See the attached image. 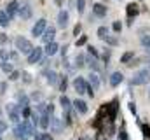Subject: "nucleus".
Masks as SVG:
<instances>
[{"label": "nucleus", "instance_id": "1", "mask_svg": "<svg viewBox=\"0 0 150 140\" xmlns=\"http://www.w3.org/2000/svg\"><path fill=\"white\" fill-rule=\"evenodd\" d=\"M149 82H150V70L149 69H143V70H140V72H136L134 77H133V81H131L133 86H145Z\"/></svg>", "mask_w": 150, "mask_h": 140}, {"label": "nucleus", "instance_id": "2", "mask_svg": "<svg viewBox=\"0 0 150 140\" xmlns=\"http://www.w3.org/2000/svg\"><path fill=\"white\" fill-rule=\"evenodd\" d=\"M16 49L19 51V53H23V54H28L32 49H33V46H32V42L28 40V39H25V37H16Z\"/></svg>", "mask_w": 150, "mask_h": 140}, {"label": "nucleus", "instance_id": "3", "mask_svg": "<svg viewBox=\"0 0 150 140\" xmlns=\"http://www.w3.org/2000/svg\"><path fill=\"white\" fill-rule=\"evenodd\" d=\"M18 14H19V18L21 19H32V16H33V7L28 4V2H25V4H19V9H18Z\"/></svg>", "mask_w": 150, "mask_h": 140}, {"label": "nucleus", "instance_id": "4", "mask_svg": "<svg viewBox=\"0 0 150 140\" xmlns=\"http://www.w3.org/2000/svg\"><path fill=\"white\" fill-rule=\"evenodd\" d=\"M42 54H44V51H42V47H33L26 56H28V63L30 65H37V63H40L42 61Z\"/></svg>", "mask_w": 150, "mask_h": 140}, {"label": "nucleus", "instance_id": "5", "mask_svg": "<svg viewBox=\"0 0 150 140\" xmlns=\"http://www.w3.org/2000/svg\"><path fill=\"white\" fill-rule=\"evenodd\" d=\"M5 109H7V116H9V119H11L14 124H18V123H19V116H21V114H19L21 109L18 107V104H9Z\"/></svg>", "mask_w": 150, "mask_h": 140}, {"label": "nucleus", "instance_id": "6", "mask_svg": "<svg viewBox=\"0 0 150 140\" xmlns=\"http://www.w3.org/2000/svg\"><path fill=\"white\" fill-rule=\"evenodd\" d=\"M87 81L84 79V77H75L74 79V89L82 96V95H86V91H87Z\"/></svg>", "mask_w": 150, "mask_h": 140}, {"label": "nucleus", "instance_id": "7", "mask_svg": "<svg viewBox=\"0 0 150 140\" xmlns=\"http://www.w3.org/2000/svg\"><path fill=\"white\" fill-rule=\"evenodd\" d=\"M45 26H47V21H45V18H40L37 23L33 25V28H32V37H40V35L44 34Z\"/></svg>", "mask_w": 150, "mask_h": 140}, {"label": "nucleus", "instance_id": "8", "mask_svg": "<svg viewBox=\"0 0 150 140\" xmlns=\"http://www.w3.org/2000/svg\"><path fill=\"white\" fill-rule=\"evenodd\" d=\"M42 37V40L47 44V42H52L54 39H56V28L54 26H45V30H44V34L40 35Z\"/></svg>", "mask_w": 150, "mask_h": 140}, {"label": "nucleus", "instance_id": "9", "mask_svg": "<svg viewBox=\"0 0 150 140\" xmlns=\"http://www.w3.org/2000/svg\"><path fill=\"white\" fill-rule=\"evenodd\" d=\"M49 128L52 130V133H61L63 131V123H61V119H58V117H54V116H51V123H49Z\"/></svg>", "mask_w": 150, "mask_h": 140}, {"label": "nucleus", "instance_id": "10", "mask_svg": "<svg viewBox=\"0 0 150 140\" xmlns=\"http://www.w3.org/2000/svg\"><path fill=\"white\" fill-rule=\"evenodd\" d=\"M42 75H45V79H47V82H49L51 86H58V82H59V75H58V72H54V70H47V72H44Z\"/></svg>", "mask_w": 150, "mask_h": 140}, {"label": "nucleus", "instance_id": "11", "mask_svg": "<svg viewBox=\"0 0 150 140\" xmlns=\"http://www.w3.org/2000/svg\"><path fill=\"white\" fill-rule=\"evenodd\" d=\"M18 9H19V2L12 0V2H9V4H7V7H5V12H7V16L12 19V18L18 14Z\"/></svg>", "mask_w": 150, "mask_h": 140}, {"label": "nucleus", "instance_id": "12", "mask_svg": "<svg viewBox=\"0 0 150 140\" xmlns=\"http://www.w3.org/2000/svg\"><path fill=\"white\" fill-rule=\"evenodd\" d=\"M93 16H94V18H100V19L105 18V16H107V7H105L103 4H94V5H93Z\"/></svg>", "mask_w": 150, "mask_h": 140}, {"label": "nucleus", "instance_id": "13", "mask_svg": "<svg viewBox=\"0 0 150 140\" xmlns=\"http://www.w3.org/2000/svg\"><path fill=\"white\" fill-rule=\"evenodd\" d=\"M68 21H70L68 11H59V14H58V26H59V28H67Z\"/></svg>", "mask_w": 150, "mask_h": 140}, {"label": "nucleus", "instance_id": "14", "mask_svg": "<svg viewBox=\"0 0 150 140\" xmlns=\"http://www.w3.org/2000/svg\"><path fill=\"white\" fill-rule=\"evenodd\" d=\"M72 105L75 107V110H77L79 114H87V110H89V109H87V104H86L82 98H77V100H74V102H72Z\"/></svg>", "mask_w": 150, "mask_h": 140}, {"label": "nucleus", "instance_id": "15", "mask_svg": "<svg viewBox=\"0 0 150 140\" xmlns=\"http://www.w3.org/2000/svg\"><path fill=\"white\" fill-rule=\"evenodd\" d=\"M122 81H124V75H122L120 72H113V74H110L108 82H110V86H112V88H117Z\"/></svg>", "mask_w": 150, "mask_h": 140}, {"label": "nucleus", "instance_id": "16", "mask_svg": "<svg viewBox=\"0 0 150 140\" xmlns=\"http://www.w3.org/2000/svg\"><path fill=\"white\" fill-rule=\"evenodd\" d=\"M58 51H59V44H58L56 40L47 42V46H45V54H47V56H54Z\"/></svg>", "mask_w": 150, "mask_h": 140}, {"label": "nucleus", "instance_id": "17", "mask_svg": "<svg viewBox=\"0 0 150 140\" xmlns=\"http://www.w3.org/2000/svg\"><path fill=\"white\" fill-rule=\"evenodd\" d=\"M21 126H23V131H25V137H32V135L35 133V130H33L35 126H33V124H32V123H30L28 119H25V121L21 123Z\"/></svg>", "mask_w": 150, "mask_h": 140}, {"label": "nucleus", "instance_id": "18", "mask_svg": "<svg viewBox=\"0 0 150 140\" xmlns=\"http://www.w3.org/2000/svg\"><path fill=\"white\" fill-rule=\"evenodd\" d=\"M49 123H51V116H49V114H40V116H38V124L37 126H40L42 130H47V128H49Z\"/></svg>", "mask_w": 150, "mask_h": 140}, {"label": "nucleus", "instance_id": "19", "mask_svg": "<svg viewBox=\"0 0 150 140\" xmlns=\"http://www.w3.org/2000/svg\"><path fill=\"white\" fill-rule=\"evenodd\" d=\"M138 12H140L138 4H127V9H126L127 18H136V16H138Z\"/></svg>", "mask_w": 150, "mask_h": 140}, {"label": "nucleus", "instance_id": "20", "mask_svg": "<svg viewBox=\"0 0 150 140\" xmlns=\"http://www.w3.org/2000/svg\"><path fill=\"white\" fill-rule=\"evenodd\" d=\"M87 84H89L91 88H94V91H96V89L100 88V75H98V74H94V72H93V74H89V82H87Z\"/></svg>", "mask_w": 150, "mask_h": 140}, {"label": "nucleus", "instance_id": "21", "mask_svg": "<svg viewBox=\"0 0 150 140\" xmlns=\"http://www.w3.org/2000/svg\"><path fill=\"white\" fill-rule=\"evenodd\" d=\"M28 105H30V98L23 93H18V107L23 109V107H28Z\"/></svg>", "mask_w": 150, "mask_h": 140}, {"label": "nucleus", "instance_id": "22", "mask_svg": "<svg viewBox=\"0 0 150 140\" xmlns=\"http://www.w3.org/2000/svg\"><path fill=\"white\" fill-rule=\"evenodd\" d=\"M59 104H61V107H63V110H70V109H72V100H70L67 95H61Z\"/></svg>", "mask_w": 150, "mask_h": 140}, {"label": "nucleus", "instance_id": "23", "mask_svg": "<svg viewBox=\"0 0 150 140\" xmlns=\"http://www.w3.org/2000/svg\"><path fill=\"white\" fill-rule=\"evenodd\" d=\"M9 23H11V18L7 16V12H5V11H0V26L7 28V26H9Z\"/></svg>", "mask_w": 150, "mask_h": 140}, {"label": "nucleus", "instance_id": "24", "mask_svg": "<svg viewBox=\"0 0 150 140\" xmlns=\"http://www.w3.org/2000/svg\"><path fill=\"white\" fill-rule=\"evenodd\" d=\"M75 65H77L79 69H84V67H86V56H84L82 53H79V54L75 56Z\"/></svg>", "mask_w": 150, "mask_h": 140}, {"label": "nucleus", "instance_id": "25", "mask_svg": "<svg viewBox=\"0 0 150 140\" xmlns=\"http://www.w3.org/2000/svg\"><path fill=\"white\" fill-rule=\"evenodd\" d=\"M103 40L107 42V46H112V47H117V46H119V39L113 37V35H107Z\"/></svg>", "mask_w": 150, "mask_h": 140}, {"label": "nucleus", "instance_id": "26", "mask_svg": "<svg viewBox=\"0 0 150 140\" xmlns=\"http://www.w3.org/2000/svg\"><path fill=\"white\" fill-rule=\"evenodd\" d=\"M58 89L61 91V93H65L67 91V88H68V77H59V82H58Z\"/></svg>", "mask_w": 150, "mask_h": 140}, {"label": "nucleus", "instance_id": "27", "mask_svg": "<svg viewBox=\"0 0 150 140\" xmlns=\"http://www.w3.org/2000/svg\"><path fill=\"white\" fill-rule=\"evenodd\" d=\"M134 58V53L133 51H126L122 56H120V63H129V60Z\"/></svg>", "mask_w": 150, "mask_h": 140}, {"label": "nucleus", "instance_id": "28", "mask_svg": "<svg viewBox=\"0 0 150 140\" xmlns=\"http://www.w3.org/2000/svg\"><path fill=\"white\" fill-rule=\"evenodd\" d=\"M14 137H16V139H23V137H25V131H23L21 123H18V124L14 126Z\"/></svg>", "mask_w": 150, "mask_h": 140}, {"label": "nucleus", "instance_id": "29", "mask_svg": "<svg viewBox=\"0 0 150 140\" xmlns=\"http://www.w3.org/2000/svg\"><path fill=\"white\" fill-rule=\"evenodd\" d=\"M0 69L4 70L5 74H11V72L14 70V67H12V63H11V61H2V63H0Z\"/></svg>", "mask_w": 150, "mask_h": 140}, {"label": "nucleus", "instance_id": "30", "mask_svg": "<svg viewBox=\"0 0 150 140\" xmlns=\"http://www.w3.org/2000/svg\"><path fill=\"white\" fill-rule=\"evenodd\" d=\"M19 114L25 117V119H30V116H32V110H30V105L28 107H23L21 110H19Z\"/></svg>", "mask_w": 150, "mask_h": 140}, {"label": "nucleus", "instance_id": "31", "mask_svg": "<svg viewBox=\"0 0 150 140\" xmlns=\"http://www.w3.org/2000/svg\"><path fill=\"white\" fill-rule=\"evenodd\" d=\"M77 11H79V14H84V11H86V0H77Z\"/></svg>", "mask_w": 150, "mask_h": 140}, {"label": "nucleus", "instance_id": "32", "mask_svg": "<svg viewBox=\"0 0 150 140\" xmlns=\"http://www.w3.org/2000/svg\"><path fill=\"white\" fill-rule=\"evenodd\" d=\"M107 35H108V28H107V26H100V28H98V37H100V39H105Z\"/></svg>", "mask_w": 150, "mask_h": 140}, {"label": "nucleus", "instance_id": "33", "mask_svg": "<svg viewBox=\"0 0 150 140\" xmlns=\"http://www.w3.org/2000/svg\"><path fill=\"white\" fill-rule=\"evenodd\" d=\"M87 51H89V54H91L94 60H100V54H98V51H96L93 46H87Z\"/></svg>", "mask_w": 150, "mask_h": 140}, {"label": "nucleus", "instance_id": "34", "mask_svg": "<svg viewBox=\"0 0 150 140\" xmlns=\"http://www.w3.org/2000/svg\"><path fill=\"white\" fill-rule=\"evenodd\" d=\"M142 46H143L145 49H150V35H145V37H142Z\"/></svg>", "mask_w": 150, "mask_h": 140}, {"label": "nucleus", "instance_id": "35", "mask_svg": "<svg viewBox=\"0 0 150 140\" xmlns=\"http://www.w3.org/2000/svg\"><path fill=\"white\" fill-rule=\"evenodd\" d=\"M0 60L2 61H9V51L7 49H2L0 51Z\"/></svg>", "mask_w": 150, "mask_h": 140}, {"label": "nucleus", "instance_id": "36", "mask_svg": "<svg viewBox=\"0 0 150 140\" xmlns=\"http://www.w3.org/2000/svg\"><path fill=\"white\" fill-rule=\"evenodd\" d=\"M9 61H18V51H9Z\"/></svg>", "mask_w": 150, "mask_h": 140}, {"label": "nucleus", "instance_id": "37", "mask_svg": "<svg viewBox=\"0 0 150 140\" xmlns=\"http://www.w3.org/2000/svg\"><path fill=\"white\" fill-rule=\"evenodd\" d=\"M35 139H37V140H52V137H51V135H47V133H40V135H37Z\"/></svg>", "mask_w": 150, "mask_h": 140}, {"label": "nucleus", "instance_id": "38", "mask_svg": "<svg viewBox=\"0 0 150 140\" xmlns=\"http://www.w3.org/2000/svg\"><path fill=\"white\" fill-rule=\"evenodd\" d=\"M86 42H87V37H86V35H82V37H80V39L75 42V46H79V47H80V46H84Z\"/></svg>", "mask_w": 150, "mask_h": 140}, {"label": "nucleus", "instance_id": "39", "mask_svg": "<svg viewBox=\"0 0 150 140\" xmlns=\"http://www.w3.org/2000/svg\"><path fill=\"white\" fill-rule=\"evenodd\" d=\"M112 28H113V32H117V34H119V32H120V28H122L120 21H115V23L112 25Z\"/></svg>", "mask_w": 150, "mask_h": 140}, {"label": "nucleus", "instance_id": "40", "mask_svg": "<svg viewBox=\"0 0 150 140\" xmlns=\"http://www.w3.org/2000/svg\"><path fill=\"white\" fill-rule=\"evenodd\" d=\"M9 79H11V81H16V79H19V72L12 70V72H11V75H9Z\"/></svg>", "mask_w": 150, "mask_h": 140}, {"label": "nucleus", "instance_id": "41", "mask_svg": "<svg viewBox=\"0 0 150 140\" xmlns=\"http://www.w3.org/2000/svg\"><path fill=\"white\" fill-rule=\"evenodd\" d=\"M119 139H120V140H129V137H127V133H126L124 130H120V133H119Z\"/></svg>", "mask_w": 150, "mask_h": 140}, {"label": "nucleus", "instance_id": "42", "mask_svg": "<svg viewBox=\"0 0 150 140\" xmlns=\"http://www.w3.org/2000/svg\"><path fill=\"white\" fill-rule=\"evenodd\" d=\"M5 130H7V123L0 119V133H2V131H5Z\"/></svg>", "mask_w": 150, "mask_h": 140}, {"label": "nucleus", "instance_id": "43", "mask_svg": "<svg viewBox=\"0 0 150 140\" xmlns=\"http://www.w3.org/2000/svg\"><path fill=\"white\" fill-rule=\"evenodd\" d=\"M142 130H143V133H145L147 137H150V128L147 126V124H143V126H142Z\"/></svg>", "mask_w": 150, "mask_h": 140}, {"label": "nucleus", "instance_id": "44", "mask_svg": "<svg viewBox=\"0 0 150 140\" xmlns=\"http://www.w3.org/2000/svg\"><path fill=\"white\" fill-rule=\"evenodd\" d=\"M23 81H25V82H30V81H32V77L28 75V72H23Z\"/></svg>", "mask_w": 150, "mask_h": 140}, {"label": "nucleus", "instance_id": "45", "mask_svg": "<svg viewBox=\"0 0 150 140\" xmlns=\"http://www.w3.org/2000/svg\"><path fill=\"white\" fill-rule=\"evenodd\" d=\"M80 30H82V26H80V25H75V30H74V35H79V34H80Z\"/></svg>", "mask_w": 150, "mask_h": 140}, {"label": "nucleus", "instance_id": "46", "mask_svg": "<svg viewBox=\"0 0 150 140\" xmlns=\"http://www.w3.org/2000/svg\"><path fill=\"white\" fill-rule=\"evenodd\" d=\"M129 109H131V112L136 116V107H134V104H129Z\"/></svg>", "mask_w": 150, "mask_h": 140}, {"label": "nucleus", "instance_id": "47", "mask_svg": "<svg viewBox=\"0 0 150 140\" xmlns=\"http://www.w3.org/2000/svg\"><path fill=\"white\" fill-rule=\"evenodd\" d=\"M63 2H65V0H54V4H56L58 7H61V5H63Z\"/></svg>", "mask_w": 150, "mask_h": 140}, {"label": "nucleus", "instance_id": "48", "mask_svg": "<svg viewBox=\"0 0 150 140\" xmlns=\"http://www.w3.org/2000/svg\"><path fill=\"white\" fill-rule=\"evenodd\" d=\"M147 54H149V56H150V49H147Z\"/></svg>", "mask_w": 150, "mask_h": 140}, {"label": "nucleus", "instance_id": "49", "mask_svg": "<svg viewBox=\"0 0 150 140\" xmlns=\"http://www.w3.org/2000/svg\"><path fill=\"white\" fill-rule=\"evenodd\" d=\"M149 70H150V60H149Z\"/></svg>", "mask_w": 150, "mask_h": 140}, {"label": "nucleus", "instance_id": "50", "mask_svg": "<svg viewBox=\"0 0 150 140\" xmlns=\"http://www.w3.org/2000/svg\"><path fill=\"white\" fill-rule=\"evenodd\" d=\"M0 140H2V135H0Z\"/></svg>", "mask_w": 150, "mask_h": 140}, {"label": "nucleus", "instance_id": "51", "mask_svg": "<svg viewBox=\"0 0 150 140\" xmlns=\"http://www.w3.org/2000/svg\"><path fill=\"white\" fill-rule=\"evenodd\" d=\"M0 114H2V110H0Z\"/></svg>", "mask_w": 150, "mask_h": 140}, {"label": "nucleus", "instance_id": "52", "mask_svg": "<svg viewBox=\"0 0 150 140\" xmlns=\"http://www.w3.org/2000/svg\"><path fill=\"white\" fill-rule=\"evenodd\" d=\"M23 140H26V139H23Z\"/></svg>", "mask_w": 150, "mask_h": 140}, {"label": "nucleus", "instance_id": "53", "mask_svg": "<svg viewBox=\"0 0 150 140\" xmlns=\"http://www.w3.org/2000/svg\"><path fill=\"white\" fill-rule=\"evenodd\" d=\"M35 140H37V139H35Z\"/></svg>", "mask_w": 150, "mask_h": 140}]
</instances>
